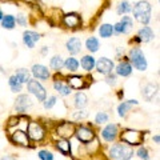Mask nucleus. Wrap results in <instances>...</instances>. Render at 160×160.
Returning a JSON list of instances; mask_svg holds the SVG:
<instances>
[{
    "label": "nucleus",
    "instance_id": "obj_1",
    "mask_svg": "<svg viewBox=\"0 0 160 160\" xmlns=\"http://www.w3.org/2000/svg\"><path fill=\"white\" fill-rule=\"evenodd\" d=\"M131 12L133 13V18L136 19L139 23L144 24V26H148V23L151 22L152 6L147 0H139V2L133 4Z\"/></svg>",
    "mask_w": 160,
    "mask_h": 160
},
{
    "label": "nucleus",
    "instance_id": "obj_2",
    "mask_svg": "<svg viewBox=\"0 0 160 160\" xmlns=\"http://www.w3.org/2000/svg\"><path fill=\"white\" fill-rule=\"evenodd\" d=\"M109 156L112 160H129L133 156V151L126 144H115L109 148Z\"/></svg>",
    "mask_w": 160,
    "mask_h": 160
},
{
    "label": "nucleus",
    "instance_id": "obj_3",
    "mask_svg": "<svg viewBox=\"0 0 160 160\" xmlns=\"http://www.w3.org/2000/svg\"><path fill=\"white\" fill-rule=\"evenodd\" d=\"M129 60H131V66H133L138 71H146L147 69V59L140 48H132L129 51Z\"/></svg>",
    "mask_w": 160,
    "mask_h": 160
},
{
    "label": "nucleus",
    "instance_id": "obj_4",
    "mask_svg": "<svg viewBox=\"0 0 160 160\" xmlns=\"http://www.w3.org/2000/svg\"><path fill=\"white\" fill-rule=\"evenodd\" d=\"M27 135L33 142H40V140H43L44 136H46V129L43 128L42 124H39L36 122H31L28 124Z\"/></svg>",
    "mask_w": 160,
    "mask_h": 160
},
{
    "label": "nucleus",
    "instance_id": "obj_5",
    "mask_svg": "<svg viewBox=\"0 0 160 160\" xmlns=\"http://www.w3.org/2000/svg\"><path fill=\"white\" fill-rule=\"evenodd\" d=\"M122 140L126 144H129V146H139L143 142V135L139 131H133V129H126L122 133Z\"/></svg>",
    "mask_w": 160,
    "mask_h": 160
},
{
    "label": "nucleus",
    "instance_id": "obj_6",
    "mask_svg": "<svg viewBox=\"0 0 160 160\" xmlns=\"http://www.w3.org/2000/svg\"><path fill=\"white\" fill-rule=\"evenodd\" d=\"M27 88H28V91L31 92L32 95L36 96V99L39 100V102H44V100H46V98H47L46 88H44L42 84L38 82V80L29 79V82L27 83Z\"/></svg>",
    "mask_w": 160,
    "mask_h": 160
},
{
    "label": "nucleus",
    "instance_id": "obj_7",
    "mask_svg": "<svg viewBox=\"0 0 160 160\" xmlns=\"http://www.w3.org/2000/svg\"><path fill=\"white\" fill-rule=\"evenodd\" d=\"M75 135H76V138L80 143L83 144H87V143H91L92 140L95 139V133L91 128L88 127H79L78 129H75Z\"/></svg>",
    "mask_w": 160,
    "mask_h": 160
},
{
    "label": "nucleus",
    "instance_id": "obj_8",
    "mask_svg": "<svg viewBox=\"0 0 160 160\" xmlns=\"http://www.w3.org/2000/svg\"><path fill=\"white\" fill-rule=\"evenodd\" d=\"M95 67H96L98 72L102 75H108L112 72V69L115 68V64L111 59L108 58H100L96 63H95Z\"/></svg>",
    "mask_w": 160,
    "mask_h": 160
},
{
    "label": "nucleus",
    "instance_id": "obj_9",
    "mask_svg": "<svg viewBox=\"0 0 160 160\" xmlns=\"http://www.w3.org/2000/svg\"><path fill=\"white\" fill-rule=\"evenodd\" d=\"M32 106V100L31 98L28 96V95H19L16 98V102H15V109H16V112H26L27 108H29Z\"/></svg>",
    "mask_w": 160,
    "mask_h": 160
},
{
    "label": "nucleus",
    "instance_id": "obj_10",
    "mask_svg": "<svg viewBox=\"0 0 160 160\" xmlns=\"http://www.w3.org/2000/svg\"><path fill=\"white\" fill-rule=\"evenodd\" d=\"M118 129H119V128H118L116 124H113V123L107 124V126L103 128V131H102V136H103V139L106 140V142H108V143L113 142V140L118 138V133H119Z\"/></svg>",
    "mask_w": 160,
    "mask_h": 160
},
{
    "label": "nucleus",
    "instance_id": "obj_11",
    "mask_svg": "<svg viewBox=\"0 0 160 160\" xmlns=\"http://www.w3.org/2000/svg\"><path fill=\"white\" fill-rule=\"evenodd\" d=\"M40 40V35L35 31H24L23 33V43L27 48L32 49L36 46V43Z\"/></svg>",
    "mask_w": 160,
    "mask_h": 160
},
{
    "label": "nucleus",
    "instance_id": "obj_12",
    "mask_svg": "<svg viewBox=\"0 0 160 160\" xmlns=\"http://www.w3.org/2000/svg\"><path fill=\"white\" fill-rule=\"evenodd\" d=\"M63 23H64V26L68 28H78L80 24H82V18H80V15H78L76 12H69L67 15H64Z\"/></svg>",
    "mask_w": 160,
    "mask_h": 160
},
{
    "label": "nucleus",
    "instance_id": "obj_13",
    "mask_svg": "<svg viewBox=\"0 0 160 160\" xmlns=\"http://www.w3.org/2000/svg\"><path fill=\"white\" fill-rule=\"evenodd\" d=\"M31 73L39 80H47L49 78V75H51L49 69L46 66H43V64H33L31 68Z\"/></svg>",
    "mask_w": 160,
    "mask_h": 160
},
{
    "label": "nucleus",
    "instance_id": "obj_14",
    "mask_svg": "<svg viewBox=\"0 0 160 160\" xmlns=\"http://www.w3.org/2000/svg\"><path fill=\"white\" fill-rule=\"evenodd\" d=\"M11 142L15 143V144H19V146H23V147H28L29 146V138L24 131H15V132H12Z\"/></svg>",
    "mask_w": 160,
    "mask_h": 160
},
{
    "label": "nucleus",
    "instance_id": "obj_15",
    "mask_svg": "<svg viewBox=\"0 0 160 160\" xmlns=\"http://www.w3.org/2000/svg\"><path fill=\"white\" fill-rule=\"evenodd\" d=\"M155 39V33L149 27H143L140 28L138 31V36H136V40L138 42H143V43H149L152 42V40Z\"/></svg>",
    "mask_w": 160,
    "mask_h": 160
},
{
    "label": "nucleus",
    "instance_id": "obj_16",
    "mask_svg": "<svg viewBox=\"0 0 160 160\" xmlns=\"http://www.w3.org/2000/svg\"><path fill=\"white\" fill-rule=\"evenodd\" d=\"M75 133V126L72 123H62L60 126L58 127V135L62 136L63 139H68L71 138L72 135Z\"/></svg>",
    "mask_w": 160,
    "mask_h": 160
},
{
    "label": "nucleus",
    "instance_id": "obj_17",
    "mask_svg": "<svg viewBox=\"0 0 160 160\" xmlns=\"http://www.w3.org/2000/svg\"><path fill=\"white\" fill-rule=\"evenodd\" d=\"M82 40L79 38H69L66 43V47H67V51L71 53V55H76L82 51Z\"/></svg>",
    "mask_w": 160,
    "mask_h": 160
},
{
    "label": "nucleus",
    "instance_id": "obj_18",
    "mask_svg": "<svg viewBox=\"0 0 160 160\" xmlns=\"http://www.w3.org/2000/svg\"><path fill=\"white\" fill-rule=\"evenodd\" d=\"M131 73H132V66H131V63H129V62L124 60V62H120L118 64L116 75H119V76H123V78H127Z\"/></svg>",
    "mask_w": 160,
    "mask_h": 160
},
{
    "label": "nucleus",
    "instance_id": "obj_19",
    "mask_svg": "<svg viewBox=\"0 0 160 160\" xmlns=\"http://www.w3.org/2000/svg\"><path fill=\"white\" fill-rule=\"evenodd\" d=\"M68 86L73 88V89H83L86 87V82H84L83 76H79V75H73V76H69L68 79Z\"/></svg>",
    "mask_w": 160,
    "mask_h": 160
},
{
    "label": "nucleus",
    "instance_id": "obj_20",
    "mask_svg": "<svg viewBox=\"0 0 160 160\" xmlns=\"http://www.w3.org/2000/svg\"><path fill=\"white\" fill-rule=\"evenodd\" d=\"M95 63H96V60H95V58L92 56V55H84L79 64L82 66V68L84 69V71L89 72L95 68Z\"/></svg>",
    "mask_w": 160,
    "mask_h": 160
},
{
    "label": "nucleus",
    "instance_id": "obj_21",
    "mask_svg": "<svg viewBox=\"0 0 160 160\" xmlns=\"http://www.w3.org/2000/svg\"><path fill=\"white\" fill-rule=\"evenodd\" d=\"M138 103H139L138 100H128V102H123V103L118 107V113H119V116H120V118H124V116H126V115L129 112V109H131V107L133 106V104L136 106Z\"/></svg>",
    "mask_w": 160,
    "mask_h": 160
},
{
    "label": "nucleus",
    "instance_id": "obj_22",
    "mask_svg": "<svg viewBox=\"0 0 160 160\" xmlns=\"http://www.w3.org/2000/svg\"><path fill=\"white\" fill-rule=\"evenodd\" d=\"M156 93H158V87H155L153 84H147L143 89V96L147 102H152L153 98L156 96Z\"/></svg>",
    "mask_w": 160,
    "mask_h": 160
},
{
    "label": "nucleus",
    "instance_id": "obj_23",
    "mask_svg": "<svg viewBox=\"0 0 160 160\" xmlns=\"http://www.w3.org/2000/svg\"><path fill=\"white\" fill-rule=\"evenodd\" d=\"M86 48L88 49L91 53H95V52H98L99 51V48H100V42H99V39L98 38H88L86 40Z\"/></svg>",
    "mask_w": 160,
    "mask_h": 160
},
{
    "label": "nucleus",
    "instance_id": "obj_24",
    "mask_svg": "<svg viewBox=\"0 0 160 160\" xmlns=\"http://www.w3.org/2000/svg\"><path fill=\"white\" fill-rule=\"evenodd\" d=\"M53 88L56 89L62 96H68V95L71 93V87H69L68 84L63 83V82H55L53 83Z\"/></svg>",
    "mask_w": 160,
    "mask_h": 160
},
{
    "label": "nucleus",
    "instance_id": "obj_25",
    "mask_svg": "<svg viewBox=\"0 0 160 160\" xmlns=\"http://www.w3.org/2000/svg\"><path fill=\"white\" fill-rule=\"evenodd\" d=\"M99 35L102 38L104 39H108V38H111L112 35H113V26L112 24H102V26L99 27Z\"/></svg>",
    "mask_w": 160,
    "mask_h": 160
},
{
    "label": "nucleus",
    "instance_id": "obj_26",
    "mask_svg": "<svg viewBox=\"0 0 160 160\" xmlns=\"http://www.w3.org/2000/svg\"><path fill=\"white\" fill-rule=\"evenodd\" d=\"M56 148L63 155H68L69 152H71V143H69L67 139H63L62 138L60 140H58V142H56Z\"/></svg>",
    "mask_w": 160,
    "mask_h": 160
},
{
    "label": "nucleus",
    "instance_id": "obj_27",
    "mask_svg": "<svg viewBox=\"0 0 160 160\" xmlns=\"http://www.w3.org/2000/svg\"><path fill=\"white\" fill-rule=\"evenodd\" d=\"M15 76L20 80V83L24 84V83L29 82V79H31V72H29L27 68H19V69H16V72H15Z\"/></svg>",
    "mask_w": 160,
    "mask_h": 160
},
{
    "label": "nucleus",
    "instance_id": "obj_28",
    "mask_svg": "<svg viewBox=\"0 0 160 160\" xmlns=\"http://www.w3.org/2000/svg\"><path fill=\"white\" fill-rule=\"evenodd\" d=\"M87 102H88V99H87V96H86V93H83V92H78L76 95H75L73 104H75V107H76L78 109L86 107V106H87Z\"/></svg>",
    "mask_w": 160,
    "mask_h": 160
},
{
    "label": "nucleus",
    "instance_id": "obj_29",
    "mask_svg": "<svg viewBox=\"0 0 160 160\" xmlns=\"http://www.w3.org/2000/svg\"><path fill=\"white\" fill-rule=\"evenodd\" d=\"M0 23H2L3 28H6V29H13L15 26H16V20H15L13 15H4Z\"/></svg>",
    "mask_w": 160,
    "mask_h": 160
},
{
    "label": "nucleus",
    "instance_id": "obj_30",
    "mask_svg": "<svg viewBox=\"0 0 160 160\" xmlns=\"http://www.w3.org/2000/svg\"><path fill=\"white\" fill-rule=\"evenodd\" d=\"M131 9H132L131 3H129L128 0H123V2H120L118 4L116 12H118V15H127V13L131 12Z\"/></svg>",
    "mask_w": 160,
    "mask_h": 160
},
{
    "label": "nucleus",
    "instance_id": "obj_31",
    "mask_svg": "<svg viewBox=\"0 0 160 160\" xmlns=\"http://www.w3.org/2000/svg\"><path fill=\"white\" fill-rule=\"evenodd\" d=\"M8 84H9L11 91L15 92V93L20 92V91H22V88H23V83H20V80L15 76V75H12V76L8 79Z\"/></svg>",
    "mask_w": 160,
    "mask_h": 160
},
{
    "label": "nucleus",
    "instance_id": "obj_32",
    "mask_svg": "<svg viewBox=\"0 0 160 160\" xmlns=\"http://www.w3.org/2000/svg\"><path fill=\"white\" fill-rule=\"evenodd\" d=\"M79 60L75 58H68L67 60H64V67H66L69 72H76L79 68Z\"/></svg>",
    "mask_w": 160,
    "mask_h": 160
},
{
    "label": "nucleus",
    "instance_id": "obj_33",
    "mask_svg": "<svg viewBox=\"0 0 160 160\" xmlns=\"http://www.w3.org/2000/svg\"><path fill=\"white\" fill-rule=\"evenodd\" d=\"M120 24L123 26L124 32H126V35H127L133 27V19L131 16H126V15H123L122 19H120Z\"/></svg>",
    "mask_w": 160,
    "mask_h": 160
},
{
    "label": "nucleus",
    "instance_id": "obj_34",
    "mask_svg": "<svg viewBox=\"0 0 160 160\" xmlns=\"http://www.w3.org/2000/svg\"><path fill=\"white\" fill-rule=\"evenodd\" d=\"M49 67H51L52 69H55V71H60L63 67H64V59L62 56H53L51 59V62H49Z\"/></svg>",
    "mask_w": 160,
    "mask_h": 160
},
{
    "label": "nucleus",
    "instance_id": "obj_35",
    "mask_svg": "<svg viewBox=\"0 0 160 160\" xmlns=\"http://www.w3.org/2000/svg\"><path fill=\"white\" fill-rule=\"evenodd\" d=\"M108 119H109L108 113L102 111V112L96 113V116H95V123H96V124H106L108 122Z\"/></svg>",
    "mask_w": 160,
    "mask_h": 160
},
{
    "label": "nucleus",
    "instance_id": "obj_36",
    "mask_svg": "<svg viewBox=\"0 0 160 160\" xmlns=\"http://www.w3.org/2000/svg\"><path fill=\"white\" fill-rule=\"evenodd\" d=\"M88 116V112L87 111H84V109H78L76 112H73L72 113V118H73V120H83V119H86Z\"/></svg>",
    "mask_w": 160,
    "mask_h": 160
},
{
    "label": "nucleus",
    "instance_id": "obj_37",
    "mask_svg": "<svg viewBox=\"0 0 160 160\" xmlns=\"http://www.w3.org/2000/svg\"><path fill=\"white\" fill-rule=\"evenodd\" d=\"M136 155H138V156L142 159V160H149V152H148V149L144 148V147H140V148L138 149Z\"/></svg>",
    "mask_w": 160,
    "mask_h": 160
},
{
    "label": "nucleus",
    "instance_id": "obj_38",
    "mask_svg": "<svg viewBox=\"0 0 160 160\" xmlns=\"http://www.w3.org/2000/svg\"><path fill=\"white\" fill-rule=\"evenodd\" d=\"M56 98H55V96H49L48 99L46 98V100H44V108H46V109H51L53 106H55V104H56Z\"/></svg>",
    "mask_w": 160,
    "mask_h": 160
},
{
    "label": "nucleus",
    "instance_id": "obj_39",
    "mask_svg": "<svg viewBox=\"0 0 160 160\" xmlns=\"http://www.w3.org/2000/svg\"><path fill=\"white\" fill-rule=\"evenodd\" d=\"M39 159H40V160H53V155L49 152V151H46V149H43V151L39 152Z\"/></svg>",
    "mask_w": 160,
    "mask_h": 160
},
{
    "label": "nucleus",
    "instance_id": "obj_40",
    "mask_svg": "<svg viewBox=\"0 0 160 160\" xmlns=\"http://www.w3.org/2000/svg\"><path fill=\"white\" fill-rule=\"evenodd\" d=\"M15 20H16V24H19V26L22 27H26L27 26V18L24 16L23 13H19L16 18H15Z\"/></svg>",
    "mask_w": 160,
    "mask_h": 160
},
{
    "label": "nucleus",
    "instance_id": "obj_41",
    "mask_svg": "<svg viewBox=\"0 0 160 160\" xmlns=\"http://www.w3.org/2000/svg\"><path fill=\"white\" fill-rule=\"evenodd\" d=\"M106 82L109 84V86H115L116 84V75H113L112 72L111 73H108V75H106Z\"/></svg>",
    "mask_w": 160,
    "mask_h": 160
},
{
    "label": "nucleus",
    "instance_id": "obj_42",
    "mask_svg": "<svg viewBox=\"0 0 160 160\" xmlns=\"http://www.w3.org/2000/svg\"><path fill=\"white\" fill-rule=\"evenodd\" d=\"M0 160H16V158H15V156H12V155H7V156L2 158Z\"/></svg>",
    "mask_w": 160,
    "mask_h": 160
},
{
    "label": "nucleus",
    "instance_id": "obj_43",
    "mask_svg": "<svg viewBox=\"0 0 160 160\" xmlns=\"http://www.w3.org/2000/svg\"><path fill=\"white\" fill-rule=\"evenodd\" d=\"M153 142L156 143V144L160 143V136H159V135H155V136H153Z\"/></svg>",
    "mask_w": 160,
    "mask_h": 160
},
{
    "label": "nucleus",
    "instance_id": "obj_44",
    "mask_svg": "<svg viewBox=\"0 0 160 160\" xmlns=\"http://www.w3.org/2000/svg\"><path fill=\"white\" fill-rule=\"evenodd\" d=\"M42 53H43V55H47V53H48V47H43Z\"/></svg>",
    "mask_w": 160,
    "mask_h": 160
},
{
    "label": "nucleus",
    "instance_id": "obj_45",
    "mask_svg": "<svg viewBox=\"0 0 160 160\" xmlns=\"http://www.w3.org/2000/svg\"><path fill=\"white\" fill-rule=\"evenodd\" d=\"M3 16H4V13H3V11L0 9V22H2V19H3Z\"/></svg>",
    "mask_w": 160,
    "mask_h": 160
}]
</instances>
